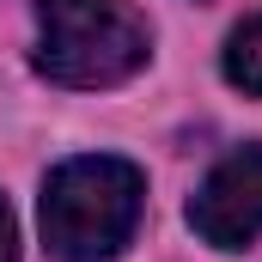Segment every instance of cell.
Masks as SVG:
<instances>
[{
    "instance_id": "3",
    "label": "cell",
    "mask_w": 262,
    "mask_h": 262,
    "mask_svg": "<svg viewBox=\"0 0 262 262\" xmlns=\"http://www.w3.org/2000/svg\"><path fill=\"white\" fill-rule=\"evenodd\" d=\"M189 226L213 250H244L262 232V146L226 152L189 201Z\"/></svg>"
},
{
    "instance_id": "2",
    "label": "cell",
    "mask_w": 262,
    "mask_h": 262,
    "mask_svg": "<svg viewBox=\"0 0 262 262\" xmlns=\"http://www.w3.org/2000/svg\"><path fill=\"white\" fill-rule=\"evenodd\" d=\"M152 31L128 0H37V73L98 92L146 67Z\"/></svg>"
},
{
    "instance_id": "1",
    "label": "cell",
    "mask_w": 262,
    "mask_h": 262,
    "mask_svg": "<svg viewBox=\"0 0 262 262\" xmlns=\"http://www.w3.org/2000/svg\"><path fill=\"white\" fill-rule=\"evenodd\" d=\"M146 183L128 159L85 152L49 171L43 183V244L61 262H104L116 256L140 226Z\"/></svg>"
},
{
    "instance_id": "4",
    "label": "cell",
    "mask_w": 262,
    "mask_h": 262,
    "mask_svg": "<svg viewBox=\"0 0 262 262\" xmlns=\"http://www.w3.org/2000/svg\"><path fill=\"white\" fill-rule=\"evenodd\" d=\"M220 67H226V79H232L244 98H262V12L226 37V61Z\"/></svg>"
},
{
    "instance_id": "5",
    "label": "cell",
    "mask_w": 262,
    "mask_h": 262,
    "mask_svg": "<svg viewBox=\"0 0 262 262\" xmlns=\"http://www.w3.org/2000/svg\"><path fill=\"white\" fill-rule=\"evenodd\" d=\"M0 262H18V226H12V207L0 201Z\"/></svg>"
}]
</instances>
